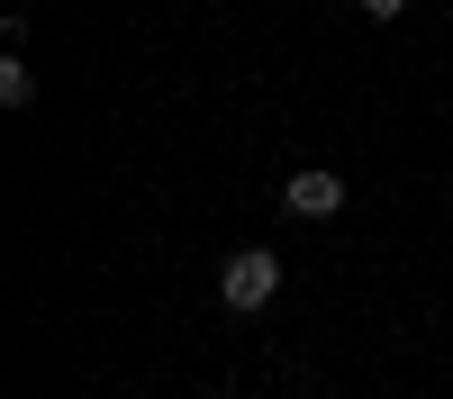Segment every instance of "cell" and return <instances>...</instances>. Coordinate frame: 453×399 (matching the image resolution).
<instances>
[{"mask_svg":"<svg viewBox=\"0 0 453 399\" xmlns=\"http://www.w3.org/2000/svg\"><path fill=\"white\" fill-rule=\"evenodd\" d=\"M273 290H281V254H273V245H245V254H226V272H218V300L236 309V318H263V309H273Z\"/></svg>","mask_w":453,"mask_h":399,"instance_id":"obj_1","label":"cell"},{"mask_svg":"<svg viewBox=\"0 0 453 399\" xmlns=\"http://www.w3.org/2000/svg\"><path fill=\"white\" fill-rule=\"evenodd\" d=\"M281 200H290V218H335V209H345V173H335V164H299Z\"/></svg>","mask_w":453,"mask_h":399,"instance_id":"obj_2","label":"cell"},{"mask_svg":"<svg viewBox=\"0 0 453 399\" xmlns=\"http://www.w3.org/2000/svg\"><path fill=\"white\" fill-rule=\"evenodd\" d=\"M36 100V73H27V55H0V109H27Z\"/></svg>","mask_w":453,"mask_h":399,"instance_id":"obj_3","label":"cell"},{"mask_svg":"<svg viewBox=\"0 0 453 399\" xmlns=\"http://www.w3.org/2000/svg\"><path fill=\"white\" fill-rule=\"evenodd\" d=\"M354 10H363V19H372V27H390V19H399V10H408V0H354Z\"/></svg>","mask_w":453,"mask_h":399,"instance_id":"obj_4","label":"cell"}]
</instances>
